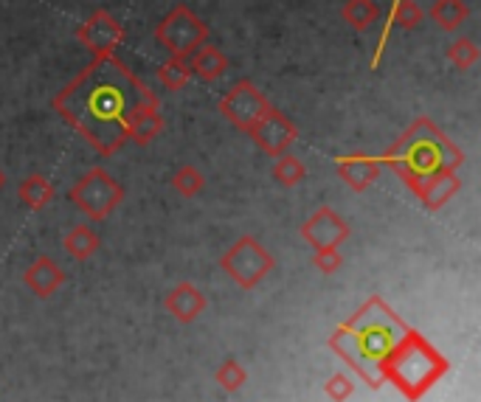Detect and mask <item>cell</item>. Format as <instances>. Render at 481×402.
Here are the masks:
<instances>
[{
    "instance_id": "obj_7",
    "label": "cell",
    "mask_w": 481,
    "mask_h": 402,
    "mask_svg": "<svg viewBox=\"0 0 481 402\" xmlns=\"http://www.w3.org/2000/svg\"><path fill=\"white\" fill-rule=\"evenodd\" d=\"M219 268H223L229 279H234L242 290H253L259 281H265L271 276V270L276 268V259L256 237L245 234L223 253Z\"/></svg>"
},
{
    "instance_id": "obj_1",
    "label": "cell",
    "mask_w": 481,
    "mask_h": 402,
    "mask_svg": "<svg viewBox=\"0 0 481 402\" xmlns=\"http://www.w3.org/2000/svg\"><path fill=\"white\" fill-rule=\"evenodd\" d=\"M153 96L122 59L107 54L93 57L80 77L51 99V107L99 155L110 158L127 143L130 113Z\"/></svg>"
},
{
    "instance_id": "obj_16",
    "label": "cell",
    "mask_w": 481,
    "mask_h": 402,
    "mask_svg": "<svg viewBox=\"0 0 481 402\" xmlns=\"http://www.w3.org/2000/svg\"><path fill=\"white\" fill-rule=\"evenodd\" d=\"M462 189V180L456 172H439L428 180L420 183V189L414 192L428 211H439V208H445L451 203V197Z\"/></svg>"
},
{
    "instance_id": "obj_20",
    "label": "cell",
    "mask_w": 481,
    "mask_h": 402,
    "mask_svg": "<svg viewBox=\"0 0 481 402\" xmlns=\"http://www.w3.org/2000/svg\"><path fill=\"white\" fill-rule=\"evenodd\" d=\"M17 197L26 208L43 211L54 200V186H51V180H46L43 175H28L26 180H20Z\"/></svg>"
},
{
    "instance_id": "obj_26",
    "label": "cell",
    "mask_w": 481,
    "mask_h": 402,
    "mask_svg": "<svg viewBox=\"0 0 481 402\" xmlns=\"http://www.w3.org/2000/svg\"><path fill=\"white\" fill-rule=\"evenodd\" d=\"M214 380L226 391H240L248 383V372H245V365L240 360H223V365L214 372Z\"/></svg>"
},
{
    "instance_id": "obj_5",
    "label": "cell",
    "mask_w": 481,
    "mask_h": 402,
    "mask_svg": "<svg viewBox=\"0 0 481 402\" xmlns=\"http://www.w3.org/2000/svg\"><path fill=\"white\" fill-rule=\"evenodd\" d=\"M68 200L82 214H88L93 223H102L122 206L124 186L102 166H93L68 189Z\"/></svg>"
},
{
    "instance_id": "obj_19",
    "label": "cell",
    "mask_w": 481,
    "mask_h": 402,
    "mask_svg": "<svg viewBox=\"0 0 481 402\" xmlns=\"http://www.w3.org/2000/svg\"><path fill=\"white\" fill-rule=\"evenodd\" d=\"M428 15L442 31H459L470 17V6L467 0H433Z\"/></svg>"
},
{
    "instance_id": "obj_25",
    "label": "cell",
    "mask_w": 481,
    "mask_h": 402,
    "mask_svg": "<svg viewBox=\"0 0 481 402\" xmlns=\"http://www.w3.org/2000/svg\"><path fill=\"white\" fill-rule=\"evenodd\" d=\"M445 59H448V65L456 68V70H470V68L478 65L481 51H478V46L470 40V37H459V40H454V43L445 48Z\"/></svg>"
},
{
    "instance_id": "obj_10",
    "label": "cell",
    "mask_w": 481,
    "mask_h": 402,
    "mask_svg": "<svg viewBox=\"0 0 481 402\" xmlns=\"http://www.w3.org/2000/svg\"><path fill=\"white\" fill-rule=\"evenodd\" d=\"M248 135L253 138V143L262 153H268L271 158H279L295 143V138H299V130H295V124L284 113H279L276 107H271L268 113L256 122V127Z\"/></svg>"
},
{
    "instance_id": "obj_3",
    "label": "cell",
    "mask_w": 481,
    "mask_h": 402,
    "mask_svg": "<svg viewBox=\"0 0 481 402\" xmlns=\"http://www.w3.org/2000/svg\"><path fill=\"white\" fill-rule=\"evenodd\" d=\"M462 164L465 153L428 116H417L383 155V166H391L412 192L420 189L422 180L439 172H456Z\"/></svg>"
},
{
    "instance_id": "obj_18",
    "label": "cell",
    "mask_w": 481,
    "mask_h": 402,
    "mask_svg": "<svg viewBox=\"0 0 481 402\" xmlns=\"http://www.w3.org/2000/svg\"><path fill=\"white\" fill-rule=\"evenodd\" d=\"M99 245H102V239H99V234L91 226H73L65 234V239H62L65 253L70 256V259H77V262H88L91 256L99 250Z\"/></svg>"
},
{
    "instance_id": "obj_6",
    "label": "cell",
    "mask_w": 481,
    "mask_h": 402,
    "mask_svg": "<svg viewBox=\"0 0 481 402\" xmlns=\"http://www.w3.org/2000/svg\"><path fill=\"white\" fill-rule=\"evenodd\" d=\"M155 43L177 59H189L203 43H208V26L189 9L177 4L158 26H155Z\"/></svg>"
},
{
    "instance_id": "obj_23",
    "label": "cell",
    "mask_w": 481,
    "mask_h": 402,
    "mask_svg": "<svg viewBox=\"0 0 481 402\" xmlns=\"http://www.w3.org/2000/svg\"><path fill=\"white\" fill-rule=\"evenodd\" d=\"M172 186H175V192L180 195V197H198L200 192H203V186H206V177H203V172L195 166V164H183V166H177L175 169V175H172Z\"/></svg>"
},
{
    "instance_id": "obj_11",
    "label": "cell",
    "mask_w": 481,
    "mask_h": 402,
    "mask_svg": "<svg viewBox=\"0 0 481 402\" xmlns=\"http://www.w3.org/2000/svg\"><path fill=\"white\" fill-rule=\"evenodd\" d=\"M302 239L313 245L315 250L324 248H341L349 239V226L347 219L329 206H321L313 211V217L302 226Z\"/></svg>"
},
{
    "instance_id": "obj_27",
    "label": "cell",
    "mask_w": 481,
    "mask_h": 402,
    "mask_svg": "<svg viewBox=\"0 0 481 402\" xmlns=\"http://www.w3.org/2000/svg\"><path fill=\"white\" fill-rule=\"evenodd\" d=\"M324 394L332 399V402H347L352 394H355V383L347 377V375H332L329 383H324Z\"/></svg>"
},
{
    "instance_id": "obj_15",
    "label": "cell",
    "mask_w": 481,
    "mask_h": 402,
    "mask_svg": "<svg viewBox=\"0 0 481 402\" xmlns=\"http://www.w3.org/2000/svg\"><path fill=\"white\" fill-rule=\"evenodd\" d=\"M164 307H166L180 323H192V321H198V318L206 312L208 302H206V296H203V292H200L195 284L183 281V284H177V287L169 292L166 302H164Z\"/></svg>"
},
{
    "instance_id": "obj_17",
    "label": "cell",
    "mask_w": 481,
    "mask_h": 402,
    "mask_svg": "<svg viewBox=\"0 0 481 402\" xmlns=\"http://www.w3.org/2000/svg\"><path fill=\"white\" fill-rule=\"evenodd\" d=\"M189 68H192V77H198L200 82L211 85L217 79H223L229 73V57L223 54L219 46L203 43L192 57H189Z\"/></svg>"
},
{
    "instance_id": "obj_29",
    "label": "cell",
    "mask_w": 481,
    "mask_h": 402,
    "mask_svg": "<svg viewBox=\"0 0 481 402\" xmlns=\"http://www.w3.org/2000/svg\"><path fill=\"white\" fill-rule=\"evenodd\" d=\"M6 186V175H4V169H0V189Z\"/></svg>"
},
{
    "instance_id": "obj_14",
    "label": "cell",
    "mask_w": 481,
    "mask_h": 402,
    "mask_svg": "<svg viewBox=\"0 0 481 402\" xmlns=\"http://www.w3.org/2000/svg\"><path fill=\"white\" fill-rule=\"evenodd\" d=\"M68 281L65 270L51 259V256H37V259L28 265V270L23 273V284L34 292L37 299H48Z\"/></svg>"
},
{
    "instance_id": "obj_13",
    "label": "cell",
    "mask_w": 481,
    "mask_h": 402,
    "mask_svg": "<svg viewBox=\"0 0 481 402\" xmlns=\"http://www.w3.org/2000/svg\"><path fill=\"white\" fill-rule=\"evenodd\" d=\"M336 169L341 175V180L352 192H366L372 183L380 177L383 172V158L375 155H363V153H352L336 161Z\"/></svg>"
},
{
    "instance_id": "obj_21",
    "label": "cell",
    "mask_w": 481,
    "mask_h": 402,
    "mask_svg": "<svg viewBox=\"0 0 481 402\" xmlns=\"http://www.w3.org/2000/svg\"><path fill=\"white\" fill-rule=\"evenodd\" d=\"M341 17L352 31L363 34L380 20V6L375 4V0H347L344 9H341Z\"/></svg>"
},
{
    "instance_id": "obj_12",
    "label": "cell",
    "mask_w": 481,
    "mask_h": 402,
    "mask_svg": "<svg viewBox=\"0 0 481 402\" xmlns=\"http://www.w3.org/2000/svg\"><path fill=\"white\" fill-rule=\"evenodd\" d=\"M161 130H164V116H161L158 96L138 104L127 119V141L138 146H150L161 135Z\"/></svg>"
},
{
    "instance_id": "obj_9",
    "label": "cell",
    "mask_w": 481,
    "mask_h": 402,
    "mask_svg": "<svg viewBox=\"0 0 481 402\" xmlns=\"http://www.w3.org/2000/svg\"><path fill=\"white\" fill-rule=\"evenodd\" d=\"M124 26L110 15L107 9H96L80 28H77V40L93 54V57H107L113 54L124 43Z\"/></svg>"
},
{
    "instance_id": "obj_28",
    "label": "cell",
    "mask_w": 481,
    "mask_h": 402,
    "mask_svg": "<svg viewBox=\"0 0 481 402\" xmlns=\"http://www.w3.org/2000/svg\"><path fill=\"white\" fill-rule=\"evenodd\" d=\"M313 265H315V270H321V273L329 276V273H338V270H341L344 256H341L338 248H324V250H315Z\"/></svg>"
},
{
    "instance_id": "obj_22",
    "label": "cell",
    "mask_w": 481,
    "mask_h": 402,
    "mask_svg": "<svg viewBox=\"0 0 481 402\" xmlns=\"http://www.w3.org/2000/svg\"><path fill=\"white\" fill-rule=\"evenodd\" d=\"M192 79V68H189V59H177V57H169L161 68H158V82L164 90L169 93H177L189 85Z\"/></svg>"
},
{
    "instance_id": "obj_8",
    "label": "cell",
    "mask_w": 481,
    "mask_h": 402,
    "mask_svg": "<svg viewBox=\"0 0 481 402\" xmlns=\"http://www.w3.org/2000/svg\"><path fill=\"white\" fill-rule=\"evenodd\" d=\"M217 107L226 122H231L242 132H251L256 127V122L262 119L273 104L251 79H240V82H234V88L223 99H219Z\"/></svg>"
},
{
    "instance_id": "obj_2",
    "label": "cell",
    "mask_w": 481,
    "mask_h": 402,
    "mask_svg": "<svg viewBox=\"0 0 481 402\" xmlns=\"http://www.w3.org/2000/svg\"><path fill=\"white\" fill-rule=\"evenodd\" d=\"M405 333H409V326L402 323V318L380 296H372L349 321L336 329L329 346L347 357L363 380L378 388L383 383L380 365L397 349Z\"/></svg>"
},
{
    "instance_id": "obj_4",
    "label": "cell",
    "mask_w": 481,
    "mask_h": 402,
    "mask_svg": "<svg viewBox=\"0 0 481 402\" xmlns=\"http://www.w3.org/2000/svg\"><path fill=\"white\" fill-rule=\"evenodd\" d=\"M445 372H448L445 357L420 333H414V329L405 333V338L380 365V377L391 380L409 399H420Z\"/></svg>"
},
{
    "instance_id": "obj_24",
    "label": "cell",
    "mask_w": 481,
    "mask_h": 402,
    "mask_svg": "<svg viewBox=\"0 0 481 402\" xmlns=\"http://www.w3.org/2000/svg\"><path fill=\"white\" fill-rule=\"evenodd\" d=\"M305 177H307V166L299 158H295V155L284 153V155L276 158V164H273V180L279 183V186L293 189V186H299Z\"/></svg>"
}]
</instances>
